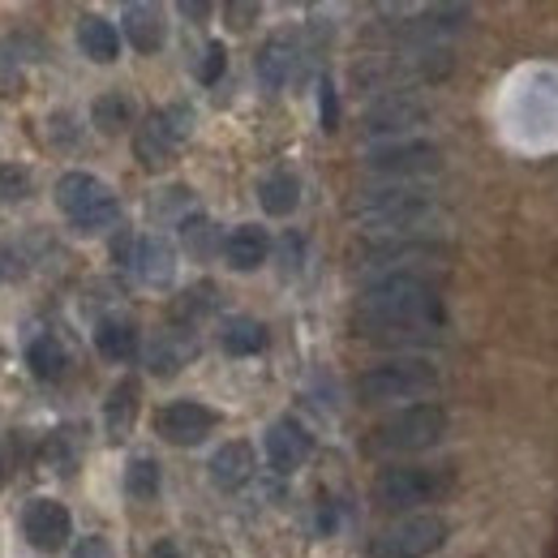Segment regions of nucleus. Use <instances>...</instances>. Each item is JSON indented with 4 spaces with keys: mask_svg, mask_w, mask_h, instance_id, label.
<instances>
[{
    "mask_svg": "<svg viewBox=\"0 0 558 558\" xmlns=\"http://www.w3.org/2000/svg\"><path fill=\"white\" fill-rule=\"evenodd\" d=\"M95 349H99L104 361H117V365L134 361L142 349L138 323L125 318V314H104V318L95 323Z\"/></svg>",
    "mask_w": 558,
    "mask_h": 558,
    "instance_id": "nucleus-21",
    "label": "nucleus"
},
{
    "mask_svg": "<svg viewBox=\"0 0 558 558\" xmlns=\"http://www.w3.org/2000/svg\"><path fill=\"white\" fill-rule=\"evenodd\" d=\"M356 336L369 344H438L442 327L438 323H391V327H356Z\"/></svg>",
    "mask_w": 558,
    "mask_h": 558,
    "instance_id": "nucleus-29",
    "label": "nucleus"
},
{
    "mask_svg": "<svg viewBox=\"0 0 558 558\" xmlns=\"http://www.w3.org/2000/svg\"><path fill=\"white\" fill-rule=\"evenodd\" d=\"M215 425H219V413L210 404H203V400H172V404H163L155 413V434L163 442H172V447L207 442L210 434H215Z\"/></svg>",
    "mask_w": 558,
    "mask_h": 558,
    "instance_id": "nucleus-11",
    "label": "nucleus"
},
{
    "mask_svg": "<svg viewBox=\"0 0 558 558\" xmlns=\"http://www.w3.org/2000/svg\"><path fill=\"white\" fill-rule=\"evenodd\" d=\"M121 26H125V39L138 48L142 57H155L163 44H168V17H163V9L159 4H125L121 9Z\"/></svg>",
    "mask_w": 558,
    "mask_h": 558,
    "instance_id": "nucleus-17",
    "label": "nucleus"
},
{
    "mask_svg": "<svg viewBox=\"0 0 558 558\" xmlns=\"http://www.w3.org/2000/svg\"><path fill=\"white\" fill-rule=\"evenodd\" d=\"M125 494H130L134 502L159 498V464H155L150 456H134V460L125 464Z\"/></svg>",
    "mask_w": 558,
    "mask_h": 558,
    "instance_id": "nucleus-31",
    "label": "nucleus"
},
{
    "mask_svg": "<svg viewBox=\"0 0 558 558\" xmlns=\"http://www.w3.org/2000/svg\"><path fill=\"white\" fill-rule=\"evenodd\" d=\"M228 70V48L219 44V39H210L207 52H203V65H198V77H203V86H215L219 77Z\"/></svg>",
    "mask_w": 558,
    "mask_h": 558,
    "instance_id": "nucleus-36",
    "label": "nucleus"
},
{
    "mask_svg": "<svg viewBox=\"0 0 558 558\" xmlns=\"http://www.w3.org/2000/svg\"><path fill=\"white\" fill-rule=\"evenodd\" d=\"M146 558H181V546H177L172 537H159V542L146 550Z\"/></svg>",
    "mask_w": 558,
    "mask_h": 558,
    "instance_id": "nucleus-40",
    "label": "nucleus"
},
{
    "mask_svg": "<svg viewBox=\"0 0 558 558\" xmlns=\"http://www.w3.org/2000/svg\"><path fill=\"white\" fill-rule=\"evenodd\" d=\"M429 121V108L413 99V95H404V90H396V95H387V99H378L374 108H365V117H361V134H369V138H387V142H404V134H413Z\"/></svg>",
    "mask_w": 558,
    "mask_h": 558,
    "instance_id": "nucleus-12",
    "label": "nucleus"
},
{
    "mask_svg": "<svg viewBox=\"0 0 558 558\" xmlns=\"http://www.w3.org/2000/svg\"><path fill=\"white\" fill-rule=\"evenodd\" d=\"M258 13H263V4H223V17H228L232 31H245Z\"/></svg>",
    "mask_w": 558,
    "mask_h": 558,
    "instance_id": "nucleus-39",
    "label": "nucleus"
},
{
    "mask_svg": "<svg viewBox=\"0 0 558 558\" xmlns=\"http://www.w3.org/2000/svg\"><path fill=\"white\" fill-rule=\"evenodd\" d=\"M254 469H258V456H254V447H250L245 438H232V442H223V447L210 456V464H207L210 486L223 489V494L250 486Z\"/></svg>",
    "mask_w": 558,
    "mask_h": 558,
    "instance_id": "nucleus-15",
    "label": "nucleus"
},
{
    "mask_svg": "<svg viewBox=\"0 0 558 558\" xmlns=\"http://www.w3.org/2000/svg\"><path fill=\"white\" fill-rule=\"evenodd\" d=\"M456 486L451 469H429V464H396V469H383L374 477V507L383 511H417L425 502H442Z\"/></svg>",
    "mask_w": 558,
    "mask_h": 558,
    "instance_id": "nucleus-5",
    "label": "nucleus"
},
{
    "mask_svg": "<svg viewBox=\"0 0 558 558\" xmlns=\"http://www.w3.org/2000/svg\"><path fill=\"white\" fill-rule=\"evenodd\" d=\"M219 349L228 356H258L267 349V327L258 318H250V314H232L219 327Z\"/></svg>",
    "mask_w": 558,
    "mask_h": 558,
    "instance_id": "nucleus-26",
    "label": "nucleus"
},
{
    "mask_svg": "<svg viewBox=\"0 0 558 558\" xmlns=\"http://www.w3.org/2000/svg\"><path fill=\"white\" fill-rule=\"evenodd\" d=\"M194 356H198V336L190 327H163L146 344V369L155 378H177Z\"/></svg>",
    "mask_w": 558,
    "mask_h": 558,
    "instance_id": "nucleus-14",
    "label": "nucleus"
},
{
    "mask_svg": "<svg viewBox=\"0 0 558 558\" xmlns=\"http://www.w3.org/2000/svg\"><path fill=\"white\" fill-rule=\"evenodd\" d=\"M70 558H112V546H108V537H99V533H90V537H82L77 546H73Z\"/></svg>",
    "mask_w": 558,
    "mask_h": 558,
    "instance_id": "nucleus-38",
    "label": "nucleus"
},
{
    "mask_svg": "<svg viewBox=\"0 0 558 558\" xmlns=\"http://www.w3.org/2000/svg\"><path fill=\"white\" fill-rule=\"evenodd\" d=\"M35 194V177L26 163H0V203H26Z\"/></svg>",
    "mask_w": 558,
    "mask_h": 558,
    "instance_id": "nucleus-33",
    "label": "nucleus"
},
{
    "mask_svg": "<svg viewBox=\"0 0 558 558\" xmlns=\"http://www.w3.org/2000/svg\"><path fill=\"white\" fill-rule=\"evenodd\" d=\"M77 48H82L86 61H95V65H112V61L121 57V31H117L108 17L86 13V17L77 22Z\"/></svg>",
    "mask_w": 558,
    "mask_h": 558,
    "instance_id": "nucleus-24",
    "label": "nucleus"
},
{
    "mask_svg": "<svg viewBox=\"0 0 558 558\" xmlns=\"http://www.w3.org/2000/svg\"><path fill=\"white\" fill-rule=\"evenodd\" d=\"M296 61H301L296 57V39L292 35H271L254 57V73H258V82L267 90H283L292 82V73H296Z\"/></svg>",
    "mask_w": 558,
    "mask_h": 558,
    "instance_id": "nucleus-22",
    "label": "nucleus"
},
{
    "mask_svg": "<svg viewBox=\"0 0 558 558\" xmlns=\"http://www.w3.org/2000/svg\"><path fill=\"white\" fill-rule=\"evenodd\" d=\"M258 203L267 215H276V219H288L292 210L301 207V181L292 177V172H267L263 181H258Z\"/></svg>",
    "mask_w": 558,
    "mask_h": 558,
    "instance_id": "nucleus-27",
    "label": "nucleus"
},
{
    "mask_svg": "<svg viewBox=\"0 0 558 558\" xmlns=\"http://www.w3.org/2000/svg\"><path fill=\"white\" fill-rule=\"evenodd\" d=\"M365 172L387 177V181H417V177H434L442 172V150L425 138L404 142H383L374 150H365Z\"/></svg>",
    "mask_w": 558,
    "mask_h": 558,
    "instance_id": "nucleus-9",
    "label": "nucleus"
},
{
    "mask_svg": "<svg viewBox=\"0 0 558 558\" xmlns=\"http://www.w3.org/2000/svg\"><path fill=\"white\" fill-rule=\"evenodd\" d=\"M473 13L464 4H429L421 9L417 22H413V35H442V31H460Z\"/></svg>",
    "mask_w": 558,
    "mask_h": 558,
    "instance_id": "nucleus-30",
    "label": "nucleus"
},
{
    "mask_svg": "<svg viewBox=\"0 0 558 558\" xmlns=\"http://www.w3.org/2000/svg\"><path fill=\"white\" fill-rule=\"evenodd\" d=\"M391 323H438V327H447L438 288L417 271H409V267L369 279L356 296L352 327H391Z\"/></svg>",
    "mask_w": 558,
    "mask_h": 558,
    "instance_id": "nucleus-1",
    "label": "nucleus"
},
{
    "mask_svg": "<svg viewBox=\"0 0 558 558\" xmlns=\"http://www.w3.org/2000/svg\"><path fill=\"white\" fill-rule=\"evenodd\" d=\"M142 409V383L138 378H121L108 400H104V429H108V442H125L134 434V421Z\"/></svg>",
    "mask_w": 558,
    "mask_h": 558,
    "instance_id": "nucleus-20",
    "label": "nucleus"
},
{
    "mask_svg": "<svg viewBox=\"0 0 558 558\" xmlns=\"http://www.w3.org/2000/svg\"><path fill=\"white\" fill-rule=\"evenodd\" d=\"M447 409L425 400V404H409L400 413H391L387 421H378L365 438L369 456H413V451H429L434 442H442L447 434Z\"/></svg>",
    "mask_w": 558,
    "mask_h": 558,
    "instance_id": "nucleus-3",
    "label": "nucleus"
},
{
    "mask_svg": "<svg viewBox=\"0 0 558 558\" xmlns=\"http://www.w3.org/2000/svg\"><path fill=\"white\" fill-rule=\"evenodd\" d=\"M181 241H185V250L194 258H207L210 250H215V223H210L207 215H185L181 219Z\"/></svg>",
    "mask_w": 558,
    "mask_h": 558,
    "instance_id": "nucleus-34",
    "label": "nucleus"
},
{
    "mask_svg": "<svg viewBox=\"0 0 558 558\" xmlns=\"http://www.w3.org/2000/svg\"><path fill=\"white\" fill-rule=\"evenodd\" d=\"M194 134V108L190 104H168V108H155L138 130H134V159H138L146 172H163L181 142Z\"/></svg>",
    "mask_w": 558,
    "mask_h": 558,
    "instance_id": "nucleus-7",
    "label": "nucleus"
},
{
    "mask_svg": "<svg viewBox=\"0 0 558 558\" xmlns=\"http://www.w3.org/2000/svg\"><path fill=\"white\" fill-rule=\"evenodd\" d=\"M181 13H185V17H207L210 4H194V0H185V4H181Z\"/></svg>",
    "mask_w": 558,
    "mask_h": 558,
    "instance_id": "nucleus-41",
    "label": "nucleus"
},
{
    "mask_svg": "<svg viewBox=\"0 0 558 558\" xmlns=\"http://www.w3.org/2000/svg\"><path fill=\"white\" fill-rule=\"evenodd\" d=\"M263 451H267V464L276 469L279 477H292L296 469L310 464L314 456V434L310 425L296 417H276L267 425V438H263Z\"/></svg>",
    "mask_w": 558,
    "mask_h": 558,
    "instance_id": "nucleus-13",
    "label": "nucleus"
},
{
    "mask_svg": "<svg viewBox=\"0 0 558 558\" xmlns=\"http://www.w3.org/2000/svg\"><path fill=\"white\" fill-rule=\"evenodd\" d=\"M223 263L232 267V271H258L263 263H267V254H271V236H267V228L263 223H236L228 236H223Z\"/></svg>",
    "mask_w": 558,
    "mask_h": 558,
    "instance_id": "nucleus-16",
    "label": "nucleus"
},
{
    "mask_svg": "<svg viewBox=\"0 0 558 558\" xmlns=\"http://www.w3.org/2000/svg\"><path fill=\"white\" fill-rule=\"evenodd\" d=\"M26 365L39 383H61L70 374V349L57 331H39L31 344H26Z\"/></svg>",
    "mask_w": 558,
    "mask_h": 558,
    "instance_id": "nucleus-25",
    "label": "nucleus"
},
{
    "mask_svg": "<svg viewBox=\"0 0 558 558\" xmlns=\"http://www.w3.org/2000/svg\"><path fill=\"white\" fill-rule=\"evenodd\" d=\"M90 125L99 134H125V130H134V99L125 90H104L90 104Z\"/></svg>",
    "mask_w": 558,
    "mask_h": 558,
    "instance_id": "nucleus-28",
    "label": "nucleus"
},
{
    "mask_svg": "<svg viewBox=\"0 0 558 558\" xmlns=\"http://www.w3.org/2000/svg\"><path fill=\"white\" fill-rule=\"evenodd\" d=\"M0 477H4V473H0Z\"/></svg>",
    "mask_w": 558,
    "mask_h": 558,
    "instance_id": "nucleus-42",
    "label": "nucleus"
},
{
    "mask_svg": "<svg viewBox=\"0 0 558 558\" xmlns=\"http://www.w3.org/2000/svg\"><path fill=\"white\" fill-rule=\"evenodd\" d=\"M130 271H134L146 288H168V283L177 279V250H172L163 236L146 232V236H138V250H134Z\"/></svg>",
    "mask_w": 558,
    "mask_h": 558,
    "instance_id": "nucleus-19",
    "label": "nucleus"
},
{
    "mask_svg": "<svg viewBox=\"0 0 558 558\" xmlns=\"http://www.w3.org/2000/svg\"><path fill=\"white\" fill-rule=\"evenodd\" d=\"M318 121H323L327 134L340 130V95H336V82L331 77L318 82Z\"/></svg>",
    "mask_w": 558,
    "mask_h": 558,
    "instance_id": "nucleus-35",
    "label": "nucleus"
},
{
    "mask_svg": "<svg viewBox=\"0 0 558 558\" xmlns=\"http://www.w3.org/2000/svg\"><path fill=\"white\" fill-rule=\"evenodd\" d=\"M434 254H442V245H438V241H425L417 232H413V236H378V241L361 245L365 267H396V271H400V263L434 258Z\"/></svg>",
    "mask_w": 558,
    "mask_h": 558,
    "instance_id": "nucleus-18",
    "label": "nucleus"
},
{
    "mask_svg": "<svg viewBox=\"0 0 558 558\" xmlns=\"http://www.w3.org/2000/svg\"><path fill=\"white\" fill-rule=\"evenodd\" d=\"M451 537V524L438 511H417V515H400L396 524L378 529L369 542V558H429L438 555Z\"/></svg>",
    "mask_w": 558,
    "mask_h": 558,
    "instance_id": "nucleus-8",
    "label": "nucleus"
},
{
    "mask_svg": "<svg viewBox=\"0 0 558 558\" xmlns=\"http://www.w3.org/2000/svg\"><path fill=\"white\" fill-rule=\"evenodd\" d=\"M349 210L365 232L413 236L421 223L434 215V198L421 185H383V190H365L361 198H352Z\"/></svg>",
    "mask_w": 558,
    "mask_h": 558,
    "instance_id": "nucleus-2",
    "label": "nucleus"
},
{
    "mask_svg": "<svg viewBox=\"0 0 558 558\" xmlns=\"http://www.w3.org/2000/svg\"><path fill=\"white\" fill-rule=\"evenodd\" d=\"M22 537L39 550V555H57L65 550L73 537V515L61 498H31L22 507Z\"/></svg>",
    "mask_w": 558,
    "mask_h": 558,
    "instance_id": "nucleus-10",
    "label": "nucleus"
},
{
    "mask_svg": "<svg viewBox=\"0 0 558 558\" xmlns=\"http://www.w3.org/2000/svg\"><path fill=\"white\" fill-rule=\"evenodd\" d=\"M0 95H22V65L4 44H0Z\"/></svg>",
    "mask_w": 558,
    "mask_h": 558,
    "instance_id": "nucleus-37",
    "label": "nucleus"
},
{
    "mask_svg": "<svg viewBox=\"0 0 558 558\" xmlns=\"http://www.w3.org/2000/svg\"><path fill=\"white\" fill-rule=\"evenodd\" d=\"M52 198H57L61 215L70 219L73 232H82V236L108 232V228L121 219V203H117L112 185L99 181L95 172H65V177L52 185Z\"/></svg>",
    "mask_w": 558,
    "mask_h": 558,
    "instance_id": "nucleus-4",
    "label": "nucleus"
},
{
    "mask_svg": "<svg viewBox=\"0 0 558 558\" xmlns=\"http://www.w3.org/2000/svg\"><path fill=\"white\" fill-rule=\"evenodd\" d=\"M438 387V369L425 356H391L383 365H369L356 378L361 404H396V400H421Z\"/></svg>",
    "mask_w": 558,
    "mask_h": 558,
    "instance_id": "nucleus-6",
    "label": "nucleus"
},
{
    "mask_svg": "<svg viewBox=\"0 0 558 558\" xmlns=\"http://www.w3.org/2000/svg\"><path fill=\"white\" fill-rule=\"evenodd\" d=\"M207 314H215V283L203 279V283H194V288L181 292V301H177V318L198 323V318H207Z\"/></svg>",
    "mask_w": 558,
    "mask_h": 558,
    "instance_id": "nucleus-32",
    "label": "nucleus"
},
{
    "mask_svg": "<svg viewBox=\"0 0 558 558\" xmlns=\"http://www.w3.org/2000/svg\"><path fill=\"white\" fill-rule=\"evenodd\" d=\"M82 456H86V442H82V429L77 425H57L44 438V447H39L44 469L57 473V477H73L82 469Z\"/></svg>",
    "mask_w": 558,
    "mask_h": 558,
    "instance_id": "nucleus-23",
    "label": "nucleus"
}]
</instances>
